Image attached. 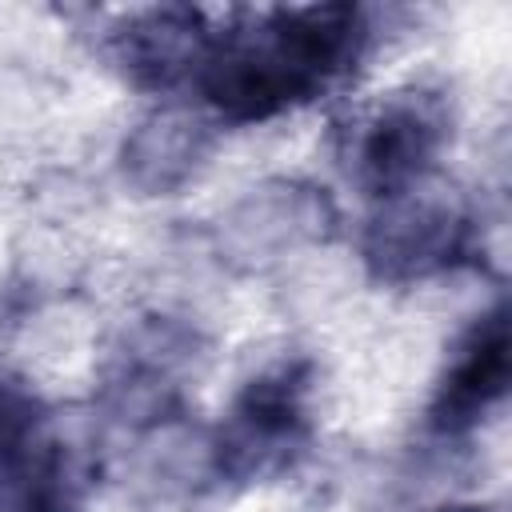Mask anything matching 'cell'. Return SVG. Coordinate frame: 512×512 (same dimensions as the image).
Wrapping results in <instances>:
<instances>
[{
    "label": "cell",
    "instance_id": "6da1fadb",
    "mask_svg": "<svg viewBox=\"0 0 512 512\" xmlns=\"http://www.w3.org/2000/svg\"><path fill=\"white\" fill-rule=\"evenodd\" d=\"M364 40L356 4L276 8L248 28L216 32L196 84L224 120H264L324 92L356 64Z\"/></svg>",
    "mask_w": 512,
    "mask_h": 512
},
{
    "label": "cell",
    "instance_id": "7a4b0ae2",
    "mask_svg": "<svg viewBox=\"0 0 512 512\" xmlns=\"http://www.w3.org/2000/svg\"><path fill=\"white\" fill-rule=\"evenodd\" d=\"M308 444V364H280L236 396L216 428L212 460L232 484L284 472Z\"/></svg>",
    "mask_w": 512,
    "mask_h": 512
},
{
    "label": "cell",
    "instance_id": "3957f363",
    "mask_svg": "<svg viewBox=\"0 0 512 512\" xmlns=\"http://www.w3.org/2000/svg\"><path fill=\"white\" fill-rule=\"evenodd\" d=\"M448 140V108L440 96L408 92L388 100L364 128L356 148V180L376 200H396L424 184Z\"/></svg>",
    "mask_w": 512,
    "mask_h": 512
},
{
    "label": "cell",
    "instance_id": "277c9868",
    "mask_svg": "<svg viewBox=\"0 0 512 512\" xmlns=\"http://www.w3.org/2000/svg\"><path fill=\"white\" fill-rule=\"evenodd\" d=\"M468 252V220L424 192L384 200V212L364 236V260L380 280L404 284L452 268Z\"/></svg>",
    "mask_w": 512,
    "mask_h": 512
},
{
    "label": "cell",
    "instance_id": "5b68a950",
    "mask_svg": "<svg viewBox=\"0 0 512 512\" xmlns=\"http://www.w3.org/2000/svg\"><path fill=\"white\" fill-rule=\"evenodd\" d=\"M68 460L44 432L40 404L0 380V512H64Z\"/></svg>",
    "mask_w": 512,
    "mask_h": 512
},
{
    "label": "cell",
    "instance_id": "8992f818",
    "mask_svg": "<svg viewBox=\"0 0 512 512\" xmlns=\"http://www.w3.org/2000/svg\"><path fill=\"white\" fill-rule=\"evenodd\" d=\"M508 384H512V336H508V312L496 308L460 336L432 392L428 428L440 436L472 432L504 400Z\"/></svg>",
    "mask_w": 512,
    "mask_h": 512
},
{
    "label": "cell",
    "instance_id": "52a82bcc",
    "mask_svg": "<svg viewBox=\"0 0 512 512\" xmlns=\"http://www.w3.org/2000/svg\"><path fill=\"white\" fill-rule=\"evenodd\" d=\"M216 32L200 8L164 4L136 12L116 32V60L144 88H172L188 76H200Z\"/></svg>",
    "mask_w": 512,
    "mask_h": 512
},
{
    "label": "cell",
    "instance_id": "ba28073f",
    "mask_svg": "<svg viewBox=\"0 0 512 512\" xmlns=\"http://www.w3.org/2000/svg\"><path fill=\"white\" fill-rule=\"evenodd\" d=\"M212 148V124L188 108H160L136 124L124 140V176L140 192H176L204 164Z\"/></svg>",
    "mask_w": 512,
    "mask_h": 512
},
{
    "label": "cell",
    "instance_id": "9c48e42d",
    "mask_svg": "<svg viewBox=\"0 0 512 512\" xmlns=\"http://www.w3.org/2000/svg\"><path fill=\"white\" fill-rule=\"evenodd\" d=\"M432 512H480V508H432Z\"/></svg>",
    "mask_w": 512,
    "mask_h": 512
}]
</instances>
